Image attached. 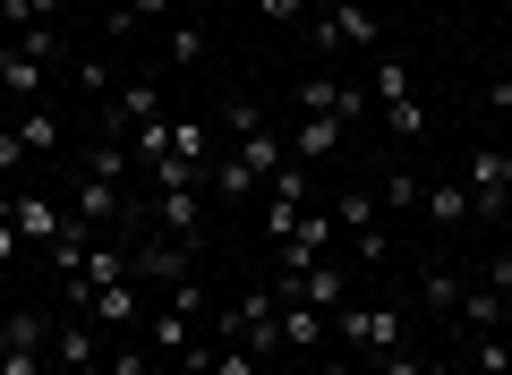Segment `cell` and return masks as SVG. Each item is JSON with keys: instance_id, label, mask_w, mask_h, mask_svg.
I'll use <instances>...</instances> for the list:
<instances>
[{"instance_id": "obj_1", "label": "cell", "mask_w": 512, "mask_h": 375, "mask_svg": "<svg viewBox=\"0 0 512 375\" xmlns=\"http://www.w3.org/2000/svg\"><path fill=\"white\" fill-rule=\"evenodd\" d=\"M308 52H384V26L367 0H325V9H308Z\"/></svg>"}, {"instance_id": "obj_2", "label": "cell", "mask_w": 512, "mask_h": 375, "mask_svg": "<svg viewBox=\"0 0 512 375\" xmlns=\"http://www.w3.org/2000/svg\"><path fill=\"white\" fill-rule=\"evenodd\" d=\"M52 52H60L52 26H26V35H9V52H0V94H9L18 111H35L43 77H52Z\"/></svg>"}, {"instance_id": "obj_3", "label": "cell", "mask_w": 512, "mask_h": 375, "mask_svg": "<svg viewBox=\"0 0 512 375\" xmlns=\"http://www.w3.org/2000/svg\"><path fill=\"white\" fill-rule=\"evenodd\" d=\"M333 341H342L350 358H384V350H402V307L342 299V307H333Z\"/></svg>"}, {"instance_id": "obj_4", "label": "cell", "mask_w": 512, "mask_h": 375, "mask_svg": "<svg viewBox=\"0 0 512 375\" xmlns=\"http://www.w3.org/2000/svg\"><path fill=\"white\" fill-rule=\"evenodd\" d=\"M69 214H77V222H94L103 239H120V231H128V188H120V179L77 171V179H69Z\"/></svg>"}, {"instance_id": "obj_5", "label": "cell", "mask_w": 512, "mask_h": 375, "mask_svg": "<svg viewBox=\"0 0 512 375\" xmlns=\"http://www.w3.org/2000/svg\"><path fill=\"white\" fill-rule=\"evenodd\" d=\"M146 120H163V86L154 77H128V86H111L103 94V137H128V128H146Z\"/></svg>"}, {"instance_id": "obj_6", "label": "cell", "mask_w": 512, "mask_h": 375, "mask_svg": "<svg viewBox=\"0 0 512 375\" xmlns=\"http://www.w3.org/2000/svg\"><path fill=\"white\" fill-rule=\"evenodd\" d=\"M94 324H111V333H146V316H154V290L137 282V273H128V282H111V290H94V307H86Z\"/></svg>"}, {"instance_id": "obj_7", "label": "cell", "mask_w": 512, "mask_h": 375, "mask_svg": "<svg viewBox=\"0 0 512 375\" xmlns=\"http://www.w3.org/2000/svg\"><path fill=\"white\" fill-rule=\"evenodd\" d=\"M188 256H197L188 239H163V231H154V239L128 248V273H137L146 290H171V282H188Z\"/></svg>"}, {"instance_id": "obj_8", "label": "cell", "mask_w": 512, "mask_h": 375, "mask_svg": "<svg viewBox=\"0 0 512 375\" xmlns=\"http://www.w3.org/2000/svg\"><path fill=\"white\" fill-rule=\"evenodd\" d=\"M470 205L478 214H512V145H478L470 154Z\"/></svg>"}, {"instance_id": "obj_9", "label": "cell", "mask_w": 512, "mask_h": 375, "mask_svg": "<svg viewBox=\"0 0 512 375\" xmlns=\"http://www.w3.org/2000/svg\"><path fill=\"white\" fill-rule=\"evenodd\" d=\"M103 333H94V316H69V324H52V367L60 375H103Z\"/></svg>"}, {"instance_id": "obj_10", "label": "cell", "mask_w": 512, "mask_h": 375, "mask_svg": "<svg viewBox=\"0 0 512 375\" xmlns=\"http://www.w3.org/2000/svg\"><path fill=\"white\" fill-rule=\"evenodd\" d=\"M367 103H376L367 86H342V77H325V69L299 77V111H308V120H359Z\"/></svg>"}, {"instance_id": "obj_11", "label": "cell", "mask_w": 512, "mask_h": 375, "mask_svg": "<svg viewBox=\"0 0 512 375\" xmlns=\"http://www.w3.org/2000/svg\"><path fill=\"white\" fill-rule=\"evenodd\" d=\"M9 222H18L26 248H52V239L69 231V205H60V197H35V188H9Z\"/></svg>"}, {"instance_id": "obj_12", "label": "cell", "mask_w": 512, "mask_h": 375, "mask_svg": "<svg viewBox=\"0 0 512 375\" xmlns=\"http://www.w3.org/2000/svg\"><path fill=\"white\" fill-rule=\"evenodd\" d=\"M154 231L205 248V188H154Z\"/></svg>"}, {"instance_id": "obj_13", "label": "cell", "mask_w": 512, "mask_h": 375, "mask_svg": "<svg viewBox=\"0 0 512 375\" xmlns=\"http://www.w3.org/2000/svg\"><path fill=\"white\" fill-rule=\"evenodd\" d=\"M274 324H282V350H325V333H333V316L308 299H274Z\"/></svg>"}, {"instance_id": "obj_14", "label": "cell", "mask_w": 512, "mask_h": 375, "mask_svg": "<svg viewBox=\"0 0 512 375\" xmlns=\"http://www.w3.org/2000/svg\"><path fill=\"white\" fill-rule=\"evenodd\" d=\"M231 154H239V162H248V171H256V179H274V171H282V162H291V145H282V137H274V120H256V128H239V137H231Z\"/></svg>"}, {"instance_id": "obj_15", "label": "cell", "mask_w": 512, "mask_h": 375, "mask_svg": "<svg viewBox=\"0 0 512 375\" xmlns=\"http://www.w3.org/2000/svg\"><path fill=\"white\" fill-rule=\"evenodd\" d=\"M137 341H146L154 358H188V341H197V324H188L180 307H163V299H154V316H146V333H137Z\"/></svg>"}, {"instance_id": "obj_16", "label": "cell", "mask_w": 512, "mask_h": 375, "mask_svg": "<svg viewBox=\"0 0 512 375\" xmlns=\"http://www.w3.org/2000/svg\"><path fill=\"white\" fill-rule=\"evenodd\" d=\"M419 214H427V231H436V239H453L461 222H478V205H470V188H427Z\"/></svg>"}, {"instance_id": "obj_17", "label": "cell", "mask_w": 512, "mask_h": 375, "mask_svg": "<svg viewBox=\"0 0 512 375\" xmlns=\"http://www.w3.org/2000/svg\"><path fill=\"white\" fill-rule=\"evenodd\" d=\"M461 290H470V282H461V273L444 265V256H427V265H419V307H427V316H453V307H461Z\"/></svg>"}, {"instance_id": "obj_18", "label": "cell", "mask_w": 512, "mask_h": 375, "mask_svg": "<svg viewBox=\"0 0 512 375\" xmlns=\"http://www.w3.org/2000/svg\"><path fill=\"white\" fill-rule=\"evenodd\" d=\"M333 231H342V239L384 231V205H376V188H342V197H333Z\"/></svg>"}, {"instance_id": "obj_19", "label": "cell", "mask_w": 512, "mask_h": 375, "mask_svg": "<svg viewBox=\"0 0 512 375\" xmlns=\"http://www.w3.org/2000/svg\"><path fill=\"white\" fill-rule=\"evenodd\" d=\"M171 162H188V171H214V120H171Z\"/></svg>"}, {"instance_id": "obj_20", "label": "cell", "mask_w": 512, "mask_h": 375, "mask_svg": "<svg viewBox=\"0 0 512 375\" xmlns=\"http://www.w3.org/2000/svg\"><path fill=\"white\" fill-rule=\"evenodd\" d=\"M205 52H214V35H205V18H171V26H163V60H171V69H197Z\"/></svg>"}, {"instance_id": "obj_21", "label": "cell", "mask_w": 512, "mask_h": 375, "mask_svg": "<svg viewBox=\"0 0 512 375\" xmlns=\"http://www.w3.org/2000/svg\"><path fill=\"white\" fill-rule=\"evenodd\" d=\"M453 324H461V333H495V324H504V290L470 282V290H461V307H453Z\"/></svg>"}, {"instance_id": "obj_22", "label": "cell", "mask_w": 512, "mask_h": 375, "mask_svg": "<svg viewBox=\"0 0 512 375\" xmlns=\"http://www.w3.org/2000/svg\"><path fill=\"white\" fill-rule=\"evenodd\" d=\"M205 188H214V197H239V205H248V197H256V188H265V179H256V171H248V162H239V154H231V145H222V154H214V171H205Z\"/></svg>"}, {"instance_id": "obj_23", "label": "cell", "mask_w": 512, "mask_h": 375, "mask_svg": "<svg viewBox=\"0 0 512 375\" xmlns=\"http://www.w3.org/2000/svg\"><path fill=\"white\" fill-rule=\"evenodd\" d=\"M333 145H342V120H299L291 128V162H308V171L333 154Z\"/></svg>"}, {"instance_id": "obj_24", "label": "cell", "mask_w": 512, "mask_h": 375, "mask_svg": "<svg viewBox=\"0 0 512 375\" xmlns=\"http://www.w3.org/2000/svg\"><path fill=\"white\" fill-rule=\"evenodd\" d=\"M163 154H171V111H163V120H146V128H128V162H137V171H154Z\"/></svg>"}, {"instance_id": "obj_25", "label": "cell", "mask_w": 512, "mask_h": 375, "mask_svg": "<svg viewBox=\"0 0 512 375\" xmlns=\"http://www.w3.org/2000/svg\"><path fill=\"white\" fill-rule=\"evenodd\" d=\"M367 94H376V103H393V94H419V86H410V60H402V52H376V69H367Z\"/></svg>"}, {"instance_id": "obj_26", "label": "cell", "mask_w": 512, "mask_h": 375, "mask_svg": "<svg viewBox=\"0 0 512 375\" xmlns=\"http://www.w3.org/2000/svg\"><path fill=\"white\" fill-rule=\"evenodd\" d=\"M9 128L26 137V154H35V162H52V154H60V120H52V111H18Z\"/></svg>"}, {"instance_id": "obj_27", "label": "cell", "mask_w": 512, "mask_h": 375, "mask_svg": "<svg viewBox=\"0 0 512 375\" xmlns=\"http://www.w3.org/2000/svg\"><path fill=\"white\" fill-rule=\"evenodd\" d=\"M384 128H393L402 145H419L427 137V103H419V94H393V103H384Z\"/></svg>"}, {"instance_id": "obj_28", "label": "cell", "mask_w": 512, "mask_h": 375, "mask_svg": "<svg viewBox=\"0 0 512 375\" xmlns=\"http://www.w3.org/2000/svg\"><path fill=\"white\" fill-rule=\"evenodd\" d=\"M470 375H512V341L504 333H470Z\"/></svg>"}, {"instance_id": "obj_29", "label": "cell", "mask_w": 512, "mask_h": 375, "mask_svg": "<svg viewBox=\"0 0 512 375\" xmlns=\"http://www.w3.org/2000/svg\"><path fill=\"white\" fill-rule=\"evenodd\" d=\"M60 18V0H0V26L9 35H26V26H52Z\"/></svg>"}, {"instance_id": "obj_30", "label": "cell", "mask_w": 512, "mask_h": 375, "mask_svg": "<svg viewBox=\"0 0 512 375\" xmlns=\"http://www.w3.org/2000/svg\"><path fill=\"white\" fill-rule=\"evenodd\" d=\"M419 197H427V179H419V171H393V179L376 188V205H393V214H419Z\"/></svg>"}, {"instance_id": "obj_31", "label": "cell", "mask_w": 512, "mask_h": 375, "mask_svg": "<svg viewBox=\"0 0 512 375\" xmlns=\"http://www.w3.org/2000/svg\"><path fill=\"white\" fill-rule=\"evenodd\" d=\"M163 358L146 350V341H111V358H103V375H154Z\"/></svg>"}, {"instance_id": "obj_32", "label": "cell", "mask_w": 512, "mask_h": 375, "mask_svg": "<svg viewBox=\"0 0 512 375\" xmlns=\"http://www.w3.org/2000/svg\"><path fill=\"white\" fill-rule=\"evenodd\" d=\"M26 171H35V154H26V137H18V128H0V188H18Z\"/></svg>"}, {"instance_id": "obj_33", "label": "cell", "mask_w": 512, "mask_h": 375, "mask_svg": "<svg viewBox=\"0 0 512 375\" xmlns=\"http://www.w3.org/2000/svg\"><path fill=\"white\" fill-rule=\"evenodd\" d=\"M205 350H214V341H205ZM256 367H265V358H256V350H239V341L205 358V375H256Z\"/></svg>"}, {"instance_id": "obj_34", "label": "cell", "mask_w": 512, "mask_h": 375, "mask_svg": "<svg viewBox=\"0 0 512 375\" xmlns=\"http://www.w3.org/2000/svg\"><path fill=\"white\" fill-rule=\"evenodd\" d=\"M308 9H316V0H256V18L282 26V35H291V26H308Z\"/></svg>"}, {"instance_id": "obj_35", "label": "cell", "mask_w": 512, "mask_h": 375, "mask_svg": "<svg viewBox=\"0 0 512 375\" xmlns=\"http://www.w3.org/2000/svg\"><path fill=\"white\" fill-rule=\"evenodd\" d=\"M77 86L103 103V94H111V60H103V52H86V60H77Z\"/></svg>"}, {"instance_id": "obj_36", "label": "cell", "mask_w": 512, "mask_h": 375, "mask_svg": "<svg viewBox=\"0 0 512 375\" xmlns=\"http://www.w3.org/2000/svg\"><path fill=\"white\" fill-rule=\"evenodd\" d=\"M9 256H26V239H18V222L0 214V265H9Z\"/></svg>"}, {"instance_id": "obj_37", "label": "cell", "mask_w": 512, "mask_h": 375, "mask_svg": "<svg viewBox=\"0 0 512 375\" xmlns=\"http://www.w3.org/2000/svg\"><path fill=\"white\" fill-rule=\"evenodd\" d=\"M316 375H359V358H325V367H316Z\"/></svg>"}, {"instance_id": "obj_38", "label": "cell", "mask_w": 512, "mask_h": 375, "mask_svg": "<svg viewBox=\"0 0 512 375\" xmlns=\"http://www.w3.org/2000/svg\"><path fill=\"white\" fill-rule=\"evenodd\" d=\"M495 333H504V341H512V299H504V324H495Z\"/></svg>"}, {"instance_id": "obj_39", "label": "cell", "mask_w": 512, "mask_h": 375, "mask_svg": "<svg viewBox=\"0 0 512 375\" xmlns=\"http://www.w3.org/2000/svg\"><path fill=\"white\" fill-rule=\"evenodd\" d=\"M504 18H512V0H504Z\"/></svg>"}, {"instance_id": "obj_40", "label": "cell", "mask_w": 512, "mask_h": 375, "mask_svg": "<svg viewBox=\"0 0 512 375\" xmlns=\"http://www.w3.org/2000/svg\"><path fill=\"white\" fill-rule=\"evenodd\" d=\"M504 222H512V214H504Z\"/></svg>"}]
</instances>
